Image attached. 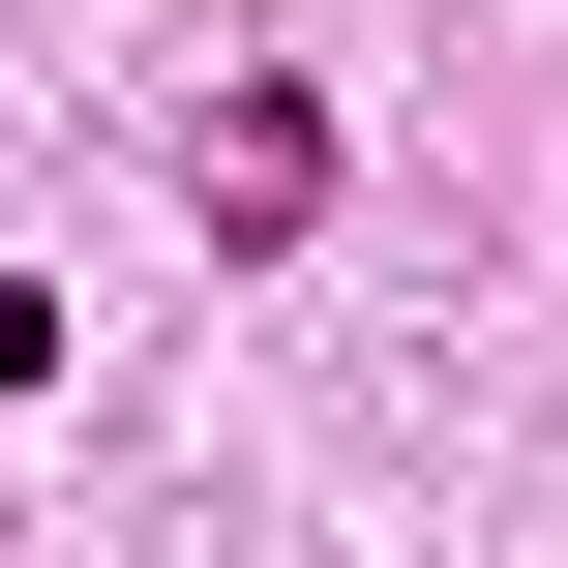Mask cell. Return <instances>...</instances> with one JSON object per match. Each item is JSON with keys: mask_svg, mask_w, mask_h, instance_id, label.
I'll return each instance as SVG.
<instances>
[{"mask_svg": "<svg viewBox=\"0 0 568 568\" xmlns=\"http://www.w3.org/2000/svg\"><path fill=\"white\" fill-rule=\"evenodd\" d=\"M180 210H210V240H300V210H329V90H300V60H240V90L180 120Z\"/></svg>", "mask_w": 568, "mask_h": 568, "instance_id": "6da1fadb", "label": "cell"}]
</instances>
